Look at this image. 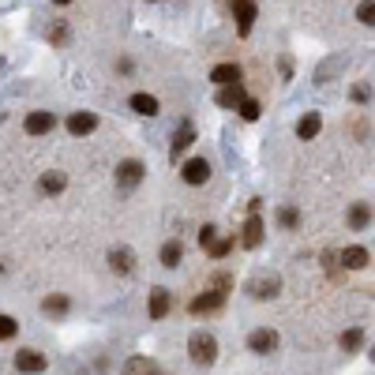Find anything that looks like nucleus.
<instances>
[{
    "label": "nucleus",
    "instance_id": "nucleus-1",
    "mask_svg": "<svg viewBox=\"0 0 375 375\" xmlns=\"http://www.w3.org/2000/svg\"><path fill=\"white\" fill-rule=\"evenodd\" d=\"M188 356H191V364H199V368H207V364H214L218 360V342H214V334H207V331H195L188 338Z\"/></svg>",
    "mask_w": 375,
    "mask_h": 375
},
{
    "label": "nucleus",
    "instance_id": "nucleus-2",
    "mask_svg": "<svg viewBox=\"0 0 375 375\" xmlns=\"http://www.w3.org/2000/svg\"><path fill=\"white\" fill-rule=\"evenodd\" d=\"M278 293H281V278L274 270L255 274V278L248 281V297L252 300H270V297H278Z\"/></svg>",
    "mask_w": 375,
    "mask_h": 375
},
{
    "label": "nucleus",
    "instance_id": "nucleus-3",
    "mask_svg": "<svg viewBox=\"0 0 375 375\" xmlns=\"http://www.w3.org/2000/svg\"><path fill=\"white\" fill-rule=\"evenodd\" d=\"M143 177H146V166H143L139 158H124L121 166H116V184H121L124 191L139 188V184H143Z\"/></svg>",
    "mask_w": 375,
    "mask_h": 375
},
{
    "label": "nucleus",
    "instance_id": "nucleus-4",
    "mask_svg": "<svg viewBox=\"0 0 375 375\" xmlns=\"http://www.w3.org/2000/svg\"><path fill=\"white\" fill-rule=\"evenodd\" d=\"M233 15H236V34H241V38H248L252 26H255V15H259L255 0H233Z\"/></svg>",
    "mask_w": 375,
    "mask_h": 375
},
{
    "label": "nucleus",
    "instance_id": "nucleus-5",
    "mask_svg": "<svg viewBox=\"0 0 375 375\" xmlns=\"http://www.w3.org/2000/svg\"><path fill=\"white\" fill-rule=\"evenodd\" d=\"M263 233H267V229H263V214H259V210H248V222H244V229H241V244H244V248H259V244H263Z\"/></svg>",
    "mask_w": 375,
    "mask_h": 375
},
{
    "label": "nucleus",
    "instance_id": "nucleus-6",
    "mask_svg": "<svg viewBox=\"0 0 375 375\" xmlns=\"http://www.w3.org/2000/svg\"><path fill=\"white\" fill-rule=\"evenodd\" d=\"M225 308V293H218V289H207L203 297H195L188 304V312L191 315H210V312H222Z\"/></svg>",
    "mask_w": 375,
    "mask_h": 375
},
{
    "label": "nucleus",
    "instance_id": "nucleus-7",
    "mask_svg": "<svg viewBox=\"0 0 375 375\" xmlns=\"http://www.w3.org/2000/svg\"><path fill=\"white\" fill-rule=\"evenodd\" d=\"M15 368L26 372V375H38V372L49 368V356L38 353V349H19V353H15Z\"/></svg>",
    "mask_w": 375,
    "mask_h": 375
},
{
    "label": "nucleus",
    "instance_id": "nucleus-8",
    "mask_svg": "<svg viewBox=\"0 0 375 375\" xmlns=\"http://www.w3.org/2000/svg\"><path fill=\"white\" fill-rule=\"evenodd\" d=\"M248 349L259 353V356L274 353V349H278V331H270V326H259V331H252V334H248Z\"/></svg>",
    "mask_w": 375,
    "mask_h": 375
},
{
    "label": "nucleus",
    "instance_id": "nucleus-9",
    "mask_svg": "<svg viewBox=\"0 0 375 375\" xmlns=\"http://www.w3.org/2000/svg\"><path fill=\"white\" fill-rule=\"evenodd\" d=\"M180 177H184V184H191V188L207 184V180H210V162H207V158H191V162H184Z\"/></svg>",
    "mask_w": 375,
    "mask_h": 375
},
{
    "label": "nucleus",
    "instance_id": "nucleus-10",
    "mask_svg": "<svg viewBox=\"0 0 375 375\" xmlns=\"http://www.w3.org/2000/svg\"><path fill=\"white\" fill-rule=\"evenodd\" d=\"M26 132L30 135H49L53 128H57V116L49 113V109H34V113H26Z\"/></svg>",
    "mask_w": 375,
    "mask_h": 375
},
{
    "label": "nucleus",
    "instance_id": "nucleus-11",
    "mask_svg": "<svg viewBox=\"0 0 375 375\" xmlns=\"http://www.w3.org/2000/svg\"><path fill=\"white\" fill-rule=\"evenodd\" d=\"M191 143H195V128H191V121H184V124L177 128V132H173V139H169V154H173V158H180V154H184Z\"/></svg>",
    "mask_w": 375,
    "mask_h": 375
},
{
    "label": "nucleus",
    "instance_id": "nucleus-12",
    "mask_svg": "<svg viewBox=\"0 0 375 375\" xmlns=\"http://www.w3.org/2000/svg\"><path fill=\"white\" fill-rule=\"evenodd\" d=\"M173 308V293L166 286H154L150 289V319H166Z\"/></svg>",
    "mask_w": 375,
    "mask_h": 375
},
{
    "label": "nucleus",
    "instance_id": "nucleus-13",
    "mask_svg": "<svg viewBox=\"0 0 375 375\" xmlns=\"http://www.w3.org/2000/svg\"><path fill=\"white\" fill-rule=\"evenodd\" d=\"M244 98H248L244 83H233V87H218V98H214V102L222 105V109H241Z\"/></svg>",
    "mask_w": 375,
    "mask_h": 375
},
{
    "label": "nucleus",
    "instance_id": "nucleus-14",
    "mask_svg": "<svg viewBox=\"0 0 375 375\" xmlns=\"http://www.w3.org/2000/svg\"><path fill=\"white\" fill-rule=\"evenodd\" d=\"M241 76H244V71H241V64H218V68L214 71H210V83H218V87H233V83H241Z\"/></svg>",
    "mask_w": 375,
    "mask_h": 375
},
{
    "label": "nucleus",
    "instance_id": "nucleus-15",
    "mask_svg": "<svg viewBox=\"0 0 375 375\" xmlns=\"http://www.w3.org/2000/svg\"><path fill=\"white\" fill-rule=\"evenodd\" d=\"M98 128V113H71L68 116V132L71 135H90Z\"/></svg>",
    "mask_w": 375,
    "mask_h": 375
},
{
    "label": "nucleus",
    "instance_id": "nucleus-16",
    "mask_svg": "<svg viewBox=\"0 0 375 375\" xmlns=\"http://www.w3.org/2000/svg\"><path fill=\"white\" fill-rule=\"evenodd\" d=\"M109 267L116 274H132L135 270V252L132 248H113L109 252Z\"/></svg>",
    "mask_w": 375,
    "mask_h": 375
},
{
    "label": "nucleus",
    "instance_id": "nucleus-17",
    "mask_svg": "<svg viewBox=\"0 0 375 375\" xmlns=\"http://www.w3.org/2000/svg\"><path fill=\"white\" fill-rule=\"evenodd\" d=\"M342 267H345V270H364V267H368V248H360V244H349V248L342 252Z\"/></svg>",
    "mask_w": 375,
    "mask_h": 375
},
{
    "label": "nucleus",
    "instance_id": "nucleus-18",
    "mask_svg": "<svg viewBox=\"0 0 375 375\" xmlns=\"http://www.w3.org/2000/svg\"><path fill=\"white\" fill-rule=\"evenodd\" d=\"M128 105H132V113H139V116H158V98L154 94H132L128 98Z\"/></svg>",
    "mask_w": 375,
    "mask_h": 375
},
{
    "label": "nucleus",
    "instance_id": "nucleus-19",
    "mask_svg": "<svg viewBox=\"0 0 375 375\" xmlns=\"http://www.w3.org/2000/svg\"><path fill=\"white\" fill-rule=\"evenodd\" d=\"M319 132H323V116H319V113H304V116H300V124H297V135H300V139H315V135Z\"/></svg>",
    "mask_w": 375,
    "mask_h": 375
},
{
    "label": "nucleus",
    "instance_id": "nucleus-20",
    "mask_svg": "<svg viewBox=\"0 0 375 375\" xmlns=\"http://www.w3.org/2000/svg\"><path fill=\"white\" fill-rule=\"evenodd\" d=\"M64 184H68V177H64L60 169H49V173H42V180H38V188L45 191V195H60Z\"/></svg>",
    "mask_w": 375,
    "mask_h": 375
},
{
    "label": "nucleus",
    "instance_id": "nucleus-21",
    "mask_svg": "<svg viewBox=\"0 0 375 375\" xmlns=\"http://www.w3.org/2000/svg\"><path fill=\"white\" fill-rule=\"evenodd\" d=\"M124 375H162V368L150 356H132V360L124 364Z\"/></svg>",
    "mask_w": 375,
    "mask_h": 375
},
{
    "label": "nucleus",
    "instance_id": "nucleus-22",
    "mask_svg": "<svg viewBox=\"0 0 375 375\" xmlns=\"http://www.w3.org/2000/svg\"><path fill=\"white\" fill-rule=\"evenodd\" d=\"M180 259H184V244L180 241H166L162 244V267H180Z\"/></svg>",
    "mask_w": 375,
    "mask_h": 375
},
{
    "label": "nucleus",
    "instance_id": "nucleus-23",
    "mask_svg": "<svg viewBox=\"0 0 375 375\" xmlns=\"http://www.w3.org/2000/svg\"><path fill=\"white\" fill-rule=\"evenodd\" d=\"M342 68H345V57H331L326 64H319V68H315V83H319V87H323V83H331V79H334Z\"/></svg>",
    "mask_w": 375,
    "mask_h": 375
},
{
    "label": "nucleus",
    "instance_id": "nucleus-24",
    "mask_svg": "<svg viewBox=\"0 0 375 375\" xmlns=\"http://www.w3.org/2000/svg\"><path fill=\"white\" fill-rule=\"evenodd\" d=\"M345 222H349V229H364V225L372 222V207L368 203H353L349 214H345Z\"/></svg>",
    "mask_w": 375,
    "mask_h": 375
},
{
    "label": "nucleus",
    "instance_id": "nucleus-25",
    "mask_svg": "<svg viewBox=\"0 0 375 375\" xmlns=\"http://www.w3.org/2000/svg\"><path fill=\"white\" fill-rule=\"evenodd\" d=\"M68 308H71V300L60 297V293H57V297H45V300H42V312H45V315H64Z\"/></svg>",
    "mask_w": 375,
    "mask_h": 375
},
{
    "label": "nucleus",
    "instance_id": "nucleus-26",
    "mask_svg": "<svg viewBox=\"0 0 375 375\" xmlns=\"http://www.w3.org/2000/svg\"><path fill=\"white\" fill-rule=\"evenodd\" d=\"M338 345H342V349H345V353H353V349H360V345H364V331H360V326H353V331H345L342 338H338Z\"/></svg>",
    "mask_w": 375,
    "mask_h": 375
},
{
    "label": "nucleus",
    "instance_id": "nucleus-27",
    "mask_svg": "<svg viewBox=\"0 0 375 375\" xmlns=\"http://www.w3.org/2000/svg\"><path fill=\"white\" fill-rule=\"evenodd\" d=\"M229 252H233V236H214V244L207 248L210 259H225Z\"/></svg>",
    "mask_w": 375,
    "mask_h": 375
},
{
    "label": "nucleus",
    "instance_id": "nucleus-28",
    "mask_svg": "<svg viewBox=\"0 0 375 375\" xmlns=\"http://www.w3.org/2000/svg\"><path fill=\"white\" fill-rule=\"evenodd\" d=\"M356 19L364 26H375V0H360V4H356Z\"/></svg>",
    "mask_w": 375,
    "mask_h": 375
},
{
    "label": "nucleus",
    "instance_id": "nucleus-29",
    "mask_svg": "<svg viewBox=\"0 0 375 375\" xmlns=\"http://www.w3.org/2000/svg\"><path fill=\"white\" fill-rule=\"evenodd\" d=\"M259 113H263L259 98H244V102H241V116H244V121H259Z\"/></svg>",
    "mask_w": 375,
    "mask_h": 375
},
{
    "label": "nucleus",
    "instance_id": "nucleus-30",
    "mask_svg": "<svg viewBox=\"0 0 375 375\" xmlns=\"http://www.w3.org/2000/svg\"><path fill=\"white\" fill-rule=\"evenodd\" d=\"M278 222L286 225V229H297V225H300V210L297 207H281L278 210Z\"/></svg>",
    "mask_w": 375,
    "mask_h": 375
},
{
    "label": "nucleus",
    "instance_id": "nucleus-31",
    "mask_svg": "<svg viewBox=\"0 0 375 375\" xmlns=\"http://www.w3.org/2000/svg\"><path fill=\"white\" fill-rule=\"evenodd\" d=\"M15 334H19V323L12 315H0V342H12Z\"/></svg>",
    "mask_w": 375,
    "mask_h": 375
},
{
    "label": "nucleus",
    "instance_id": "nucleus-32",
    "mask_svg": "<svg viewBox=\"0 0 375 375\" xmlns=\"http://www.w3.org/2000/svg\"><path fill=\"white\" fill-rule=\"evenodd\" d=\"M210 289H218V293H229V289H233V274L218 270L214 278H210Z\"/></svg>",
    "mask_w": 375,
    "mask_h": 375
},
{
    "label": "nucleus",
    "instance_id": "nucleus-33",
    "mask_svg": "<svg viewBox=\"0 0 375 375\" xmlns=\"http://www.w3.org/2000/svg\"><path fill=\"white\" fill-rule=\"evenodd\" d=\"M68 38H71V34H68V23H57V26L49 30V42H53V45H68Z\"/></svg>",
    "mask_w": 375,
    "mask_h": 375
},
{
    "label": "nucleus",
    "instance_id": "nucleus-34",
    "mask_svg": "<svg viewBox=\"0 0 375 375\" xmlns=\"http://www.w3.org/2000/svg\"><path fill=\"white\" fill-rule=\"evenodd\" d=\"M214 236H218L214 225H203V229H199V244H203V248H210V244H214Z\"/></svg>",
    "mask_w": 375,
    "mask_h": 375
},
{
    "label": "nucleus",
    "instance_id": "nucleus-35",
    "mask_svg": "<svg viewBox=\"0 0 375 375\" xmlns=\"http://www.w3.org/2000/svg\"><path fill=\"white\" fill-rule=\"evenodd\" d=\"M349 98H353V102H368V98H372V90L364 87V83H356V87L349 90Z\"/></svg>",
    "mask_w": 375,
    "mask_h": 375
},
{
    "label": "nucleus",
    "instance_id": "nucleus-36",
    "mask_svg": "<svg viewBox=\"0 0 375 375\" xmlns=\"http://www.w3.org/2000/svg\"><path fill=\"white\" fill-rule=\"evenodd\" d=\"M53 4H71V0H53Z\"/></svg>",
    "mask_w": 375,
    "mask_h": 375
},
{
    "label": "nucleus",
    "instance_id": "nucleus-37",
    "mask_svg": "<svg viewBox=\"0 0 375 375\" xmlns=\"http://www.w3.org/2000/svg\"><path fill=\"white\" fill-rule=\"evenodd\" d=\"M372 360H375V349H372Z\"/></svg>",
    "mask_w": 375,
    "mask_h": 375
}]
</instances>
